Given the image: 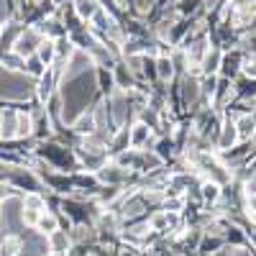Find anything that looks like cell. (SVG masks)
<instances>
[{
  "mask_svg": "<svg viewBox=\"0 0 256 256\" xmlns=\"http://www.w3.org/2000/svg\"><path fill=\"white\" fill-rule=\"evenodd\" d=\"M100 0H77V6H74V13L82 18V20H90L98 10H100Z\"/></svg>",
  "mask_w": 256,
  "mask_h": 256,
  "instance_id": "cell-13",
  "label": "cell"
},
{
  "mask_svg": "<svg viewBox=\"0 0 256 256\" xmlns=\"http://www.w3.org/2000/svg\"><path fill=\"white\" fill-rule=\"evenodd\" d=\"M244 52L241 49H233V52H223V59H220V70H218V77H226V80H236L244 70Z\"/></svg>",
  "mask_w": 256,
  "mask_h": 256,
  "instance_id": "cell-1",
  "label": "cell"
},
{
  "mask_svg": "<svg viewBox=\"0 0 256 256\" xmlns=\"http://www.w3.org/2000/svg\"><path fill=\"white\" fill-rule=\"evenodd\" d=\"M18 254H20V236L0 238V256H18Z\"/></svg>",
  "mask_w": 256,
  "mask_h": 256,
  "instance_id": "cell-15",
  "label": "cell"
},
{
  "mask_svg": "<svg viewBox=\"0 0 256 256\" xmlns=\"http://www.w3.org/2000/svg\"><path fill=\"white\" fill-rule=\"evenodd\" d=\"M36 56L44 62L46 67H52L54 59H56V46H54V41H52V38H44V41H41L38 49H36Z\"/></svg>",
  "mask_w": 256,
  "mask_h": 256,
  "instance_id": "cell-14",
  "label": "cell"
},
{
  "mask_svg": "<svg viewBox=\"0 0 256 256\" xmlns=\"http://www.w3.org/2000/svg\"><path fill=\"white\" fill-rule=\"evenodd\" d=\"M202 6H205L208 10H212V8H218V6H220V0H202Z\"/></svg>",
  "mask_w": 256,
  "mask_h": 256,
  "instance_id": "cell-20",
  "label": "cell"
},
{
  "mask_svg": "<svg viewBox=\"0 0 256 256\" xmlns=\"http://www.w3.org/2000/svg\"><path fill=\"white\" fill-rule=\"evenodd\" d=\"M84 256H105V254H102V248H100V246H92V248H90L88 254H84Z\"/></svg>",
  "mask_w": 256,
  "mask_h": 256,
  "instance_id": "cell-21",
  "label": "cell"
},
{
  "mask_svg": "<svg viewBox=\"0 0 256 256\" xmlns=\"http://www.w3.org/2000/svg\"><path fill=\"white\" fill-rule=\"evenodd\" d=\"M220 59H223V49H218V46H210V52L205 54V59H202V74H218V70H220Z\"/></svg>",
  "mask_w": 256,
  "mask_h": 256,
  "instance_id": "cell-10",
  "label": "cell"
},
{
  "mask_svg": "<svg viewBox=\"0 0 256 256\" xmlns=\"http://www.w3.org/2000/svg\"><path fill=\"white\" fill-rule=\"evenodd\" d=\"M238 144V131H236V118H230V116H223L220 120V131H218V152H228V148H233Z\"/></svg>",
  "mask_w": 256,
  "mask_h": 256,
  "instance_id": "cell-3",
  "label": "cell"
},
{
  "mask_svg": "<svg viewBox=\"0 0 256 256\" xmlns=\"http://www.w3.org/2000/svg\"><path fill=\"white\" fill-rule=\"evenodd\" d=\"M236 131H238V144L251 141L254 134H256V116H251V113L238 116V118H236Z\"/></svg>",
  "mask_w": 256,
  "mask_h": 256,
  "instance_id": "cell-7",
  "label": "cell"
},
{
  "mask_svg": "<svg viewBox=\"0 0 256 256\" xmlns=\"http://www.w3.org/2000/svg\"><path fill=\"white\" fill-rule=\"evenodd\" d=\"M233 92H236V98L241 100H256V80L254 77H236L233 80Z\"/></svg>",
  "mask_w": 256,
  "mask_h": 256,
  "instance_id": "cell-6",
  "label": "cell"
},
{
  "mask_svg": "<svg viewBox=\"0 0 256 256\" xmlns=\"http://www.w3.org/2000/svg\"><path fill=\"white\" fill-rule=\"evenodd\" d=\"M72 131L80 136H92L95 134V113H80L72 120Z\"/></svg>",
  "mask_w": 256,
  "mask_h": 256,
  "instance_id": "cell-9",
  "label": "cell"
},
{
  "mask_svg": "<svg viewBox=\"0 0 256 256\" xmlns=\"http://www.w3.org/2000/svg\"><path fill=\"white\" fill-rule=\"evenodd\" d=\"M41 41H44V36L38 34V28H31V31L20 34V36L16 38V44H13V52H16L18 56L28 59V56H34V54H36V49H38V44H41Z\"/></svg>",
  "mask_w": 256,
  "mask_h": 256,
  "instance_id": "cell-2",
  "label": "cell"
},
{
  "mask_svg": "<svg viewBox=\"0 0 256 256\" xmlns=\"http://www.w3.org/2000/svg\"><path fill=\"white\" fill-rule=\"evenodd\" d=\"M241 74L256 80V52H251V54L244 56V70H241Z\"/></svg>",
  "mask_w": 256,
  "mask_h": 256,
  "instance_id": "cell-17",
  "label": "cell"
},
{
  "mask_svg": "<svg viewBox=\"0 0 256 256\" xmlns=\"http://www.w3.org/2000/svg\"><path fill=\"white\" fill-rule=\"evenodd\" d=\"M152 134H154V128H148L146 123H136V126H131L128 128V138H131V148H152L154 146V141H152Z\"/></svg>",
  "mask_w": 256,
  "mask_h": 256,
  "instance_id": "cell-4",
  "label": "cell"
},
{
  "mask_svg": "<svg viewBox=\"0 0 256 256\" xmlns=\"http://www.w3.org/2000/svg\"><path fill=\"white\" fill-rule=\"evenodd\" d=\"M156 74H159V82H169L174 77V62H172V56H166V54L156 56Z\"/></svg>",
  "mask_w": 256,
  "mask_h": 256,
  "instance_id": "cell-12",
  "label": "cell"
},
{
  "mask_svg": "<svg viewBox=\"0 0 256 256\" xmlns=\"http://www.w3.org/2000/svg\"><path fill=\"white\" fill-rule=\"evenodd\" d=\"M72 184L74 190H84V192H90V195H98V190H100V180L98 174H74L72 177Z\"/></svg>",
  "mask_w": 256,
  "mask_h": 256,
  "instance_id": "cell-11",
  "label": "cell"
},
{
  "mask_svg": "<svg viewBox=\"0 0 256 256\" xmlns=\"http://www.w3.org/2000/svg\"><path fill=\"white\" fill-rule=\"evenodd\" d=\"M62 228V218H59V212H52V210H44L41 212V218L36 223V230H41L44 236H49V233L59 230Z\"/></svg>",
  "mask_w": 256,
  "mask_h": 256,
  "instance_id": "cell-8",
  "label": "cell"
},
{
  "mask_svg": "<svg viewBox=\"0 0 256 256\" xmlns=\"http://www.w3.org/2000/svg\"><path fill=\"white\" fill-rule=\"evenodd\" d=\"M44 67H46V64L41 62L36 54H34V56H28V59H26V64H24V70H26L28 74H38V77L44 74Z\"/></svg>",
  "mask_w": 256,
  "mask_h": 256,
  "instance_id": "cell-16",
  "label": "cell"
},
{
  "mask_svg": "<svg viewBox=\"0 0 256 256\" xmlns=\"http://www.w3.org/2000/svg\"><path fill=\"white\" fill-rule=\"evenodd\" d=\"M70 248H72V238H70V230H67V228H59V230L49 233V251H52V254L67 256Z\"/></svg>",
  "mask_w": 256,
  "mask_h": 256,
  "instance_id": "cell-5",
  "label": "cell"
},
{
  "mask_svg": "<svg viewBox=\"0 0 256 256\" xmlns=\"http://www.w3.org/2000/svg\"><path fill=\"white\" fill-rule=\"evenodd\" d=\"M0 34H3V26H0Z\"/></svg>",
  "mask_w": 256,
  "mask_h": 256,
  "instance_id": "cell-23",
  "label": "cell"
},
{
  "mask_svg": "<svg viewBox=\"0 0 256 256\" xmlns=\"http://www.w3.org/2000/svg\"><path fill=\"white\" fill-rule=\"evenodd\" d=\"M198 6H202V0H180V13L182 16H187V13H195L198 10Z\"/></svg>",
  "mask_w": 256,
  "mask_h": 256,
  "instance_id": "cell-18",
  "label": "cell"
},
{
  "mask_svg": "<svg viewBox=\"0 0 256 256\" xmlns=\"http://www.w3.org/2000/svg\"><path fill=\"white\" fill-rule=\"evenodd\" d=\"M244 192H246V198H256V169L251 172V177L244 182Z\"/></svg>",
  "mask_w": 256,
  "mask_h": 256,
  "instance_id": "cell-19",
  "label": "cell"
},
{
  "mask_svg": "<svg viewBox=\"0 0 256 256\" xmlns=\"http://www.w3.org/2000/svg\"><path fill=\"white\" fill-rule=\"evenodd\" d=\"M251 141H254V146H256V134H254V138H251Z\"/></svg>",
  "mask_w": 256,
  "mask_h": 256,
  "instance_id": "cell-22",
  "label": "cell"
}]
</instances>
